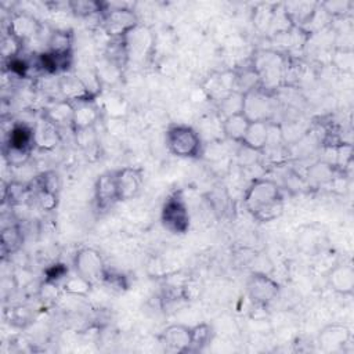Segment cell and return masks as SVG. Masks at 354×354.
<instances>
[{
	"mask_svg": "<svg viewBox=\"0 0 354 354\" xmlns=\"http://www.w3.org/2000/svg\"><path fill=\"white\" fill-rule=\"evenodd\" d=\"M243 206L253 218L261 223L274 221L283 212L285 199L282 189L271 178H256L245 191Z\"/></svg>",
	"mask_w": 354,
	"mask_h": 354,
	"instance_id": "6da1fadb",
	"label": "cell"
},
{
	"mask_svg": "<svg viewBox=\"0 0 354 354\" xmlns=\"http://www.w3.org/2000/svg\"><path fill=\"white\" fill-rule=\"evenodd\" d=\"M166 147L170 153L183 159H196L203 151L199 133L188 124H171L166 130Z\"/></svg>",
	"mask_w": 354,
	"mask_h": 354,
	"instance_id": "7a4b0ae2",
	"label": "cell"
},
{
	"mask_svg": "<svg viewBox=\"0 0 354 354\" xmlns=\"http://www.w3.org/2000/svg\"><path fill=\"white\" fill-rule=\"evenodd\" d=\"M101 22L104 30L111 36V39H123L140 24L136 12L129 6L108 3H105Z\"/></svg>",
	"mask_w": 354,
	"mask_h": 354,
	"instance_id": "3957f363",
	"label": "cell"
},
{
	"mask_svg": "<svg viewBox=\"0 0 354 354\" xmlns=\"http://www.w3.org/2000/svg\"><path fill=\"white\" fill-rule=\"evenodd\" d=\"M252 65L259 75L260 86L270 91L275 88V86L285 77L288 66L281 54L270 50L260 51L257 55H254Z\"/></svg>",
	"mask_w": 354,
	"mask_h": 354,
	"instance_id": "277c9868",
	"label": "cell"
},
{
	"mask_svg": "<svg viewBox=\"0 0 354 354\" xmlns=\"http://www.w3.org/2000/svg\"><path fill=\"white\" fill-rule=\"evenodd\" d=\"M277 111V101L270 90L263 87L243 93L242 112L250 122H271Z\"/></svg>",
	"mask_w": 354,
	"mask_h": 354,
	"instance_id": "5b68a950",
	"label": "cell"
},
{
	"mask_svg": "<svg viewBox=\"0 0 354 354\" xmlns=\"http://www.w3.org/2000/svg\"><path fill=\"white\" fill-rule=\"evenodd\" d=\"M160 220L163 227L171 234H184L189 228V213L180 192L170 195L162 207Z\"/></svg>",
	"mask_w": 354,
	"mask_h": 354,
	"instance_id": "8992f818",
	"label": "cell"
},
{
	"mask_svg": "<svg viewBox=\"0 0 354 354\" xmlns=\"http://www.w3.org/2000/svg\"><path fill=\"white\" fill-rule=\"evenodd\" d=\"M73 268L77 274L93 283L104 282L108 268L105 267L101 253L94 248H80L73 257Z\"/></svg>",
	"mask_w": 354,
	"mask_h": 354,
	"instance_id": "52a82bcc",
	"label": "cell"
},
{
	"mask_svg": "<svg viewBox=\"0 0 354 354\" xmlns=\"http://www.w3.org/2000/svg\"><path fill=\"white\" fill-rule=\"evenodd\" d=\"M246 293L256 306H268L279 293V283L264 272H252L246 281Z\"/></svg>",
	"mask_w": 354,
	"mask_h": 354,
	"instance_id": "ba28073f",
	"label": "cell"
},
{
	"mask_svg": "<svg viewBox=\"0 0 354 354\" xmlns=\"http://www.w3.org/2000/svg\"><path fill=\"white\" fill-rule=\"evenodd\" d=\"M116 171V185L119 194V202L129 201L137 196L144 183V173L140 167H122Z\"/></svg>",
	"mask_w": 354,
	"mask_h": 354,
	"instance_id": "9c48e42d",
	"label": "cell"
},
{
	"mask_svg": "<svg viewBox=\"0 0 354 354\" xmlns=\"http://www.w3.org/2000/svg\"><path fill=\"white\" fill-rule=\"evenodd\" d=\"M94 199L100 210H108L116 202H119L116 171H105L98 176L94 185Z\"/></svg>",
	"mask_w": 354,
	"mask_h": 354,
	"instance_id": "30bf717a",
	"label": "cell"
},
{
	"mask_svg": "<svg viewBox=\"0 0 354 354\" xmlns=\"http://www.w3.org/2000/svg\"><path fill=\"white\" fill-rule=\"evenodd\" d=\"M159 342L166 351L188 353L191 346V326L183 324L169 325L160 332Z\"/></svg>",
	"mask_w": 354,
	"mask_h": 354,
	"instance_id": "8fae6325",
	"label": "cell"
},
{
	"mask_svg": "<svg viewBox=\"0 0 354 354\" xmlns=\"http://www.w3.org/2000/svg\"><path fill=\"white\" fill-rule=\"evenodd\" d=\"M350 337H351L350 328L344 324L335 322L324 326L319 330L317 342L324 351H337L343 348L346 343H348Z\"/></svg>",
	"mask_w": 354,
	"mask_h": 354,
	"instance_id": "7c38bea8",
	"label": "cell"
},
{
	"mask_svg": "<svg viewBox=\"0 0 354 354\" xmlns=\"http://www.w3.org/2000/svg\"><path fill=\"white\" fill-rule=\"evenodd\" d=\"M32 129H33V141L36 148L48 151L59 144V140H61L59 127L55 126L51 120H48L44 115L35 122Z\"/></svg>",
	"mask_w": 354,
	"mask_h": 354,
	"instance_id": "4fadbf2b",
	"label": "cell"
},
{
	"mask_svg": "<svg viewBox=\"0 0 354 354\" xmlns=\"http://www.w3.org/2000/svg\"><path fill=\"white\" fill-rule=\"evenodd\" d=\"M58 90L64 100L71 102L91 100V91L84 80L75 75H64L58 79Z\"/></svg>",
	"mask_w": 354,
	"mask_h": 354,
	"instance_id": "5bb4252c",
	"label": "cell"
},
{
	"mask_svg": "<svg viewBox=\"0 0 354 354\" xmlns=\"http://www.w3.org/2000/svg\"><path fill=\"white\" fill-rule=\"evenodd\" d=\"M328 283L333 292L350 296L354 292V268L351 264H336L328 274Z\"/></svg>",
	"mask_w": 354,
	"mask_h": 354,
	"instance_id": "9a60e30c",
	"label": "cell"
},
{
	"mask_svg": "<svg viewBox=\"0 0 354 354\" xmlns=\"http://www.w3.org/2000/svg\"><path fill=\"white\" fill-rule=\"evenodd\" d=\"M75 111H73V120H72V129L76 133L90 130L100 118V109L94 104L93 100L88 101H79L75 102Z\"/></svg>",
	"mask_w": 354,
	"mask_h": 354,
	"instance_id": "2e32d148",
	"label": "cell"
},
{
	"mask_svg": "<svg viewBox=\"0 0 354 354\" xmlns=\"http://www.w3.org/2000/svg\"><path fill=\"white\" fill-rule=\"evenodd\" d=\"M39 29H40L39 22L32 15L25 12L14 14L8 24V33L17 37L22 44L24 41L37 35Z\"/></svg>",
	"mask_w": 354,
	"mask_h": 354,
	"instance_id": "e0dca14e",
	"label": "cell"
},
{
	"mask_svg": "<svg viewBox=\"0 0 354 354\" xmlns=\"http://www.w3.org/2000/svg\"><path fill=\"white\" fill-rule=\"evenodd\" d=\"M270 123L271 122H250L241 145L254 152H263L268 142Z\"/></svg>",
	"mask_w": 354,
	"mask_h": 354,
	"instance_id": "ac0fdd59",
	"label": "cell"
},
{
	"mask_svg": "<svg viewBox=\"0 0 354 354\" xmlns=\"http://www.w3.org/2000/svg\"><path fill=\"white\" fill-rule=\"evenodd\" d=\"M249 124H250V120L245 116V113L238 112L221 120V130L228 140L236 144H242Z\"/></svg>",
	"mask_w": 354,
	"mask_h": 354,
	"instance_id": "d6986e66",
	"label": "cell"
},
{
	"mask_svg": "<svg viewBox=\"0 0 354 354\" xmlns=\"http://www.w3.org/2000/svg\"><path fill=\"white\" fill-rule=\"evenodd\" d=\"M73 111H75L73 102L62 98V100H58V101H54L53 104H50L44 109L43 115L58 127H62V126L72 127Z\"/></svg>",
	"mask_w": 354,
	"mask_h": 354,
	"instance_id": "ffe728a7",
	"label": "cell"
},
{
	"mask_svg": "<svg viewBox=\"0 0 354 354\" xmlns=\"http://www.w3.org/2000/svg\"><path fill=\"white\" fill-rule=\"evenodd\" d=\"M93 282H90L87 278L82 277L80 274H77L75 271V274H71V275H66L62 281V285H61V289L71 295V296H79V297H86L91 289H93Z\"/></svg>",
	"mask_w": 354,
	"mask_h": 354,
	"instance_id": "44dd1931",
	"label": "cell"
},
{
	"mask_svg": "<svg viewBox=\"0 0 354 354\" xmlns=\"http://www.w3.org/2000/svg\"><path fill=\"white\" fill-rule=\"evenodd\" d=\"M6 145L32 149L35 147L33 141V129L26 124H15L8 134V141Z\"/></svg>",
	"mask_w": 354,
	"mask_h": 354,
	"instance_id": "7402d4cb",
	"label": "cell"
},
{
	"mask_svg": "<svg viewBox=\"0 0 354 354\" xmlns=\"http://www.w3.org/2000/svg\"><path fill=\"white\" fill-rule=\"evenodd\" d=\"M212 337H213V328L209 324L201 322L198 325L191 326V346L188 353L202 351L212 342Z\"/></svg>",
	"mask_w": 354,
	"mask_h": 354,
	"instance_id": "603a6c76",
	"label": "cell"
},
{
	"mask_svg": "<svg viewBox=\"0 0 354 354\" xmlns=\"http://www.w3.org/2000/svg\"><path fill=\"white\" fill-rule=\"evenodd\" d=\"M22 245V232L18 225L10 224L1 231V253L3 256L17 252Z\"/></svg>",
	"mask_w": 354,
	"mask_h": 354,
	"instance_id": "cb8c5ba5",
	"label": "cell"
},
{
	"mask_svg": "<svg viewBox=\"0 0 354 354\" xmlns=\"http://www.w3.org/2000/svg\"><path fill=\"white\" fill-rule=\"evenodd\" d=\"M71 11L80 18H88L93 15H102L105 10V3L94 0H73L68 3Z\"/></svg>",
	"mask_w": 354,
	"mask_h": 354,
	"instance_id": "d4e9b609",
	"label": "cell"
},
{
	"mask_svg": "<svg viewBox=\"0 0 354 354\" xmlns=\"http://www.w3.org/2000/svg\"><path fill=\"white\" fill-rule=\"evenodd\" d=\"M242 104H243V93L238 90L231 91L224 98L217 101V106L220 113H223V119L230 115L242 112Z\"/></svg>",
	"mask_w": 354,
	"mask_h": 354,
	"instance_id": "484cf974",
	"label": "cell"
},
{
	"mask_svg": "<svg viewBox=\"0 0 354 354\" xmlns=\"http://www.w3.org/2000/svg\"><path fill=\"white\" fill-rule=\"evenodd\" d=\"M72 37L66 30H55L48 40V51L57 54H71Z\"/></svg>",
	"mask_w": 354,
	"mask_h": 354,
	"instance_id": "4316f807",
	"label": "cell"
},
{
	"mask_svg": "<svg viewBox=\"0 0 354 354\" xmlns=\"http://www.w3.org/2000/svg\"><path fill=\"white\" fill-rule=\"evenodd\" d=\"M353 3L350 0H330L319 3V8L330 17H344L350 12Z\"/></svg>",
	"mask_w": 354,
	"mask_h": 354,
	"instance_id": "83f0119b",
	"label": "cell"
},
{
	"mask_svg": "<svg viewBox=\"0 0 354 354\" xmlns=\"http://www.w3.org/2000/svg\"><path fill=\"white\" fill-rule=\"evenodd\" d=\"M4 159L7 160V163L10 166H24L29 156H30V149H24V148H17V147H11V145H6L4 147Z\"/></svg>",
	"mask_w": 354,
	"mask_h": 354,
	"instance_id": "f1b7e54d",
	"label": "cell"
},
{
	"mask_svg": "<svg viewBox=\"0 0 354 354\" xmlns=\"http://www.w3.org/2000/svg\"><path fill=\"white\" fill-rule=\"evenodd\" d=\"M21 48H22V43L17 37L10 35L8 32L3 36V40H1V54H3L4 58H8V59L17 58L19 55Z\"/></svg>",
	"mask_w": 354,
	"mask_h": 354,
	"instance_id": "f546056e",
	"label": "cell"
},
{
	"mask_svg": "<svg viewBox=\"0 0 354 354\" xmlns=\"http://www.w3.org/2000/svg\"><path fill=\"white\" fill-rule=\"evenodd\" d=\"M333 62L336 68H339L343 72H351L353 71V51L350 48H340L336 51Z\"/></svg>",
	"mask_w": 354,
	"mask_h": 354,
	"instance_id": "4dcf8cb0",
	"label": "cell"
}]
</instances>
